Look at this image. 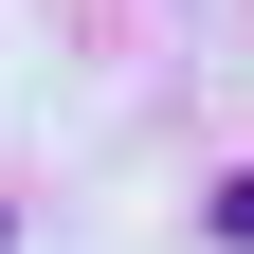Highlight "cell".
<instances>
[{"label":"cell","mask_w":254,"mask_h":254,"mask_svg":"<svg viewBox=\"0 0 254 254\" xmlns=\"http://www.w3.org/2000/svg\"><path fill=\"white\" fill-rule=\"evenodd\" d=\"M218 236H236V254H254V182H218Z\"/></svg>","instance_id":"obj_1"}]
</instances>
